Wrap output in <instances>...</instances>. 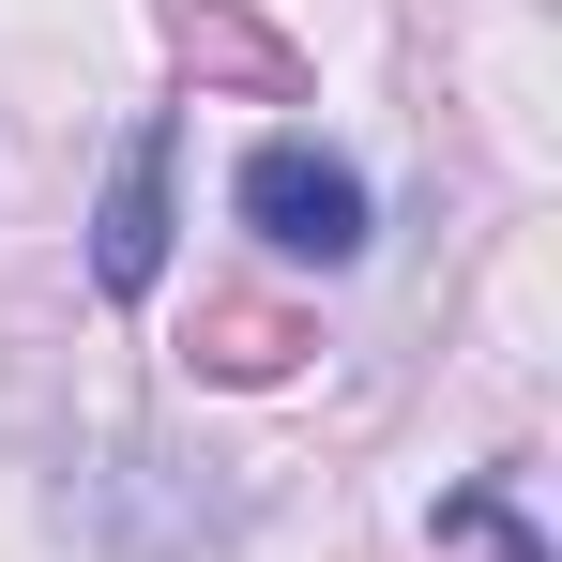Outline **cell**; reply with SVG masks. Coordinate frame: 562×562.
Returning <instances> with one entry per match:
<instances>
[{"label":"cell","mask_w":562,"mask_h":562,"mask_svg":"<svg viewBox=\"0 0 562 562\" xmlns=\"http://www.w3.org/2000/svg\"><path fill=\"white\" fill-rule=\"evenodd\" d=\"M244 228H259L274 259H319V274H335V259H366V183H350L319 137H259V153H244Z\"/></svg>","instance_id":"6da1fadb"},{"label":"cell","mask_w":562,"mask_h":562,"mask_svg":"<svg viewBox=\"0 0 562 562\" xmlns=\"http://www.w3.org/2000/svg\"><path fill=\"white\" fill-rule=\"evenodd\" d=\"M168 168H183L168 122H137L122 168H106V213H92V289H106V304H137V289L168 274Z\"/></svg>","instance_id":"7a4b0ae2"},{"label":"cell","mask_w":562,"mask_h":562,"mask_svg":"<svg viewBox=\"0 0 562 562\" xmlns=\"http://www.w3.org/2000/svg\"><path fill=\"white\" fill-rule=\"evenodd\" d=\"M213 366H228V380H274L289 366V319H213Z\"/></svg>","instance_id":"3957f363"}]
</instances>
